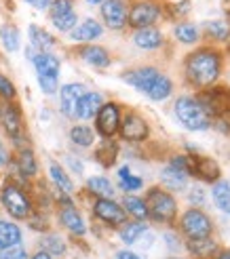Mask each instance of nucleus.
<instances>
[{
	"label": "nucleus",
	"instance_id": "423d86ee",
	"mask_svg": "<svg viewBox=\"0 0 230 259\" xmlns=\"http://www.w3.org/2000/svg\"><path fill=\"white\" fill-rule=\"evenodd\" d=\"M180 230L188 240H201V238H209L213 232V222L209 215H205L201 209H188L180 217Z\"/></svg>",
	"mask_w": 230,
	"mask_h": 259
},
{
	"label": "nucleus",
	"instance_id": "a211bd4d",
	"mask_svg": "<svg viewBox=\"0 0 230 259\" xmlns=\"http://www.w3.org/2000/svg\"><path fill=\"white\" fill-rule=\"evenodd\" d=\"M11 164L23 179H32L38 175V160L32 148H19L15 158H11Z\"/></svg>",
	"mask_w": 230,
	"mask_h": 259
},
{
	"label": "nucleus",
	"instance_id": "79ce46f5",
	"mask_svg": "<svg viewBox=\"0 0 230 259\" xmlns=\"http://www.w3.org/2000/svg\"><path fill=\"white\" fill-rule=\"evenodd\" d=\"M38 87L45 95H55L59 91V78H49V76H36Z\"/></svg>",
	"mask_w": 230,
	"mask_h": 259
},
{
	"label": "nucleus",
	"instance_id": "0eeeda50",
	"mask_svg": "<svg viewBox=\"0 0 230 259\" xmlns=\"http://www.w3.org/2000/svg\"><path fill=\"white\" fill-rule=\"evenodd\" d=\"M123 118V110L117 101H104V106L99 108L95 116V133H99L104 139H112L119 133Z\"/></svg>",
	"mask_w": 230,
	"mask_h": 259
},
{
	"label": "nucleus",
	"instance_id": "b1692460",
	"mask_svg": "<svg viewBox=\"0 0 230 259\" xmlns=\"http://www.w3.org/2000/svg\"><path fill=\"white\" fill-rule=\"evenodd\" d=\"M38 244H41V251L49 253L51 257H61L68 251L66 238L59 236L57 232H45V234L41 236V240H38Z\"/></svg>",
	"mask_w": 230,
	"mask_h": 259
},
{
	"label": "nucleus",
	"instance_id": "ea45409f",
	"mask_svg": "<svg viewBox=\"0 0 230 259\" xmlns=\"http://www.w3.org/2000/svg\"><path fill=\"white\" fill-rule=\"evenodd\" d=\"M68 13H74V0H51L49 7V17H61L68 15Z\"/></svg>",
	"mask_w": 230,
	"mask_h": 259
},
{
	"label": "nucleus",
	"instance_id": "dca6fc26",
	"mask_svg": "<svg viewBox=\"0 0 230 259\" xmlns=\"http://www.w3.org/2000/svg\"><path fill=\"white\" fill-rule=\"evenodd\" d=\"M190 175H197L203 181H220V166L209 156H188Z\"/></svg>",
	"mask_w": 230,
	"mask_h": 259
},
{
	"label": "nucleus",
	"instance_id": "de8ad7c7",
	"mask_svg": "<svg viewBox=\"0 0 230 259\" xmlns=\"http://www.w3.org/2000/svg\"><path fill=\"white\" fill-rule=\"evenodd\" d=\"M23 3H28L36 11H49V7H51V0H23Z\"/></svg>",
	"mask_w": 230,
	"mask_h": 259
},
{
	"label": "nucleus",
	"instance_id": "4be33fe9",
	"mask_svg": "<svg viewBox=\"0 0 230 259\" xmlns=\"http://www.w3.org/2000/svg\"><path fill=\"white\" fill-rule=\"evenodd\" d=\"M133 45L137 49H144V51H157L163 47V32L159 28H155V25L135 30L133 32Z\"/></svg>",
	"mask_w": 230,
	"mask_h": 259
},
{
	"label": "nucleus",
	"instance_id": "a18cd8bd",
	"mask_svg": "<svg viewBox=\"0 0 230 259\" xmlns=\"http://www.w3.org/2000/svg\"><path fill=\"white\" fill-rule=\"evenodd\" d=\"M66 162H68V166H70V169H72L76 175H83V162H81V158H76V156H72V154H68Z\"/></svg>",
	"mask_w": 230,
	"mask_h": 259
},
{
	"label": "nucleus",
	"instance_id": "f3484780",
	"mask_svg": "<svg viewBox=\"0 0 230 259\" xmlns=\"http://www.w3.org/2000/svg\"><path fill=\"white\" fill-rule=\"evenodd\" d=\"M161 72L157 68H152V66H144V68H135V70H129V72H125L123 74V80L127 84H131L133 89H137L139 93H148V89L150 84L155 82V78L159 76Z\"/></svg>",
	"mask_w": 230,
	"mask_h": 259
},
{
	"label": "nucleus",
	"instance_id": "2f4dec72",
	"mask_svg": "<svg viewBox=\"0 0 230 259\" xmlns=\"http://www.w3.org/2000/svg\"><path fill=\"white\" fill-rule=\"evenodd\" d=\"M123 209L127 215H131L137 222H146L148 219V206H146V200L139 198V196H133V194H127L125 200H123Z\"/></svg>",
	"mask_w": 230,
	"mask_h": 259
},
{
	"label": "nucleus",
	"instance_id": "5fc2aeb1",
	"mask_svg": "<svg viewBox=\"0 0 230 259\" xmlns=\"http://www.w3.org/2000/svg\"><path fill=\"white\" fill-rule=\"evenodd\" d=\"M87 3H89V5H93V7H95V5H101V3H104V0H87Z\"/></svg>",
	"mask_w": 230,
	"mask_h": 259
},
{
	"label": "nucleus",
	"instance_id": "412c9836",
	"mask_svg": "<svg viewBox=\"0 0 230 259\" xmlns=\"http://www.w3.org/2000/svg\"><path fill=\"white\" fill-rule=\"evenodd\" d=\"M104 106V97L97 91H87L83 99L79 101V110H76V118L79 120H93L99 108Z\"/></svg>",
	"mask_w": 230,
	"mask_h": 259
},
{
	"label": "nucleus",
	"instance_id": "473e14b6",
	"mask_svg": "<svg viewBox=\"0 0 230 259\" xmlns=\"http://www.w3.org/2000/svg\"><path fill=\"white\" fill-rule=\"evenodd\" d=\"M119 152H121V148H119L117 141L106 139L104 144L95 150V158H97V162L101 166H112L114 162H117V158H119Z\"/></svg>",
	"mask_w": 230,
	"mask_h": 259
},
{
	"label": "nucleus",
	"instance_id": "a19ab883",
	"mask_svg": "<svg viewBox=\"0 0 230 259\" xmlns=\"http://www.w3.org/2000/svg\"><path fill=\"white\" fill-rule=\"evenodd\" d=\"M15 97H17V89H15V84L11 82L9 76L0 74V101H3V103H7V101H15Z\"/></svg>",
	"mask_w": 230,
	"mask_h": 259
},
{
	"label": "nucleus",
	"instance_id": "e433bc0d",
	"mask_svg": "<svg viewBox=\"0 0 230 259\" xmlns=\"http://www.w3.org/2000/svg\"><path fill=\"white\" fill-rule=\"evenodd\" d=\"M173 34L182 45H195L199 40V28L195 23H188V21L177 23L173 28Z\"/></svg>",
	"mask_w": 230,
	"mask_h": 259
},
{
	"label": "nucleus",
	"instance_id": "c85d7f7f",
	"mask_svg": "<svg viewBox=\"0 0 230 259\" xmlns=\"http://www.w3.org/2000/svg\"><path fill=\"white\" fill-rule=\"evenodd\" d=\"M173 93V82H171V78L167 74H159L157 78H155V82L150 84V89H148V97L152 99V101H165L169 95Z\"/></svg>",
	"mask_w": 230,
	"mask_h": 259
},
{
	"label": "nucleus",
	"instance_id": "20e7f679",
	"mask_svg": "<svg viewBox=\"0 0 230 259\" xmlns=\"http://www.w3.org/2000/svg\"><path fill=\"white\" fill-rule=\"evenodd\" d=\"M146 206L148 217H152L159 224H173L177 217V202L167 190L163 188H150L146 194Z\"/></svg>",
	"mask_w": 230,
	"mask_h": 259
},
{
	"label": "nucleus",
	"instance_id": "bb28decb",
	"mask_svg": "<svg viewBox=\"0 0 230 259\" xmlns=\"http://www.w3.org/2000/svg\"><path fill=\"white\" fill-rule=\"evenodd\" d=\"M87 190L95 198H114V194H117V190H114V184H112L108 177H104V175L89 177L87 179Z\"/></svg>",
	"mask_w": 230,
	"mask_h": 259
},
{
	"label": "nucleus",
	"instance_id": "aec40b11",
	"mask_svg": "<svg viewBox=\"0 0 230 259\" xmlns=\"http://www.w3.org/2000/svg\"><path fill=\"white\" fill-rule=\"evenodd\" d=\"M28 38H30V47L34 51H38V53H51V51L57 47L55 36L36 23H32L28 28Z\"/></svg>",
	"mask_w": 230,
	"mask_h": 259
},
{
	"label": "nucleus",
	"instance_id": "c03bdc74",
	"mask_svg": "<svg viewBox=\"0 0 230 259\" xmlns=\"http://www.w3.org/2000/svg\"><path fill=\"white\" fill-rule=\"evenodd\" d=\"M169 166H173L175 171H182L186 175H190V164H188V156H184V154H177V156H173L169 160Z\"/></svg>",
	"mask_w": 230,
	"mask_h": 259
},
{
	"label": "nucleus",
	"instance_id": "1a4fd4ad",
	"mask_svg": "<svg viewBox=\"0 0 230 259\" xmlns=\"http://www.w3.org/2000/svg\"><path fill=\"white\" fill-rule=\"evenodd\" d=\"M91 209L97 222H101L108 228H121L127 222V217H129L125 213L123 204L117 202L114 198H95Z\"/></svg>",
	"mask_w": 230,
	"mask_h": 259
},
{
	"label": "nucleus",
	"instance_id": "49530a36",
	"mask_svg": "<svg viewBox=\"0 0 230 259\" xmlns=\"http://www.w3.org/2000/svg\"><path fill=\"white\" fill-rule=\"evenodd\" d=\"M190 202H195V206L205 202V192H203V188H195L190 192Z\"/></svg>",
	"mask_w": 230,
	"mask_h": 259
},
{
	"label": "nucleus",
	"instance_id": "39448f33",
	"mask_svg": "<svg viewBox=\"0 0 230 259\" xmlns=\"http://www.w3.org/2000/svg\"><path fill=\"white\" fill-rule=\"evenodd\" d=\"M0 126L7 133V137L15 144L17 148H23V139H25V126H23V114L17 103L7 101L0 103Z\"/></svg>",
	"mask_w": 230,
	"mask_h": 259
},
{
	"label": "nucleus",
	"instance_id": "8fccbe9b",
	"mask_svg": "<svg viewBox=\"0 0 230 259\" xmlns=\"http://www.w3.org/2000/svg\"><path fill=\"white\" fill-rule=\"evenodd\" d=\"M9 162H11V154H9V150H7V146L0 141V169H5V166H9Z\"/></svg>",
	"mask_w": 230,
	"mask_h": 259
},
{
	"label": "nucleus",
	"instance_id": "4468645a",
	"mask_svg": "<svg viewBox=\"0 0 230 259\" xmlns=\"http://www.w3.org/2000/svg\"><path fill=\"white\" fill-rule=\"evenodd\" d=\"M57 219H59V224L66 228L72 236H85L87 234V224H85V219L81 215V211L72 204H59V211H57Z\"/></svg>",
	"mask_w": 230,
	"mask_h": 259
},
{
	"label": "nucleus",
	"instance_id": "c756f323",
	"mask_svg": "<svg viewBox=\"0 0 230 259\" xmlns=\"http://www.w3.org/2000/svg\"><path fill=\"white\" fill-rule=\"evenodd\" d=\"M161 181H163V186L171 190V192H180V190H186L188 186V175L182 173V171H175L173 166H165V169L161 171Z\"/></svg>",
	"mask_w": 230,
	"mask_h": 259
},
{
	"label": "nucleus",
	"instance_id": "603ef678",
	"mask_svg": "<svg viewBox=\"0 0 230 259\" xmlns=\"http://www.w3.org/2000/svg\"><path fill=\"white\" fill-rule=\"evenodd\" d=\"M30 259H53L49 253H45V251H36L34 255H30Z\"/></svg>",
	"mask_w": 230,
	"mask_h": 259
},
{
	"label": "nucleus",
	"instance_id": "f257e3e1",
	"mask_svg": "<svg viewBox=\"0 0 230 259\" xmlns=\"http://www.w3.org/2000/svg\"><path fill=\"white\" fill-rule=\"evenodd\" d=\"M184 72L190 84H195L199 89H207L220 78L222 57L213 49H199L188 55Z\"/></svg>",
	"mask_w": 230,
	"mask_h": 259
},
{
	"label": "nucleus",
	"instance_id": "3c124183",
	"mask_svg": "<svg viewBox=\"0 0 230 259\" xmlns=\"http://www.w3.org/2000/svg\"><path fill=\"white\" fill-rule=\"evenodd\" d=\"M114 259H144V257H142V255H137V253H133V251L123 249V251H119L117 255H114Z\"/></svg>",
	"mask_w": 230,
	"mask_h": 259
},
{
	"label": "nucleus",
	"instance_id": "6e6552de",
	"mask_svg": "<svg viewBox=\"0 0 230 259\" xmlns=\"http://www.w3.org/2000/svg\"><path fill=\"white\" fill-rule=\"evenodd\" d=\"M161 17V7L152 0H137L131 5L129 13H127V25L133 30H142L155 25L157 19Z\"/></svg>",
	"mask_w": 230,
	"mask_h": 259
},
{
	"label": "nucleus",
	"instance_id": "58836bf2",
	"mask_svg": "<svg viewBox=\"0 0 230 259\" xmlns=\"http://www.w3.org/2000/svg\"><path fill=\"white\" fill-rule=\"evenodd\" d=\"M51 23H53V28H55L57 32L70 34V32L76 28V23H79V15H76V11H74V13H68V15L53 17V19H51Z\"/></svg>",
	"mask_w": 230,
	"mask_h": 259
},
{
	"label": "nucleus",
	"instance_id": "ddd939ff",
	"mask_svg": "<svg viewBox=\"0 0 230 259\" xmlns=\"http://www.w3.org/2000/svg\"><path fill=\"white\" fill-rule=\"evenodd\" d=\"M28 59L36 70V76H49V78H59L61 61L53 53H38L32 47L28 49Z\"/></svg>",
	"mask_w": 230,
	"mask_h": 259
},
{
	"label": "nucleus",
	"instance_id": "9d476101",
	"mask_svg": "<svg viewBox=\"0 0 230 259\" xmlns=\"http://www.w3.org/2000/svg\"><path fill=\"white\" fill-rule=\"evenodd\" d=\"M119 133H121V139L127 141V144H142L150 135V126L144 116H139L137 112H127L121 118Z\"/></svg>",
	"mask_w": 230,
	"mask_h": 259
},
{
	"label": "nucleus",
	"instance_id": "5701e85b",
	"mask_svg": "<svg viewBox=\"0 0 230 259\" xmlns=\"http://www.w3.org/2000/svg\"><path fill=\"white\" fill-rule=\"evenodd\" d=\"M23 240V232L15 222H9V219H0V251L21 244Z\"/></svg>",
	"mask_w": 230,
	"mask_h": 259
},
{
	"label": "nucleus",
	"instance_id": "6ab92c4d",
	"mask_svg": "<svg viewBox=\"0 0 230 259\" xmlns=\"http://www.w3.org/2000/svg\"><path fill=\"white\" fill-rule=\"evenodd\" d=\"M79 55L85 63L93 68H108L112 63V57H110V51L106 47H99V45H83L79 49Z\"/></svg>",
	"mask_w": 230,
	"mask_h": 259
},
{
	"label": "nucleus",
	"instance_id": "f03ea898",
	"mask_svg": "<svg viewBox=\"0 0 230 259\" xmlns=\"http://www.w3.org/2000/svg\"><path fill=\"white\" fill-rule=\"evenodd\" d=\"M173 112L177 116V120H180L186 128H190V131H207L213 122L207 108L203 106L199 97H190V95L177 97Z\"/></svg>",
	"mask_w": 230,
	"mask_h": 259
},
{
	"label": "nucleus",
	"instance_id": "4d7b16f0",
	"mask_svg": "<svg viewBox=\"0 0 230 259\" xmlns=\"http://www.w3.org/2000/svg\"><path fill=\"white\" fill-rule=\"evenodd\" d=\"M169 259H182V257H169Z\"/></svg>",
	"mask_w": 230,
	"mask_h": 259
},
{
	"label": "nucleus",
	"instance_id": "c9c22d12",
	"mask_svg": "<svg viewBox=\"0 0 230 259\" xmlns=\"http://www.w3.org/2000/svg\"><path fill=\"white\" fill-rule=\"evenodd\" d=\"M211 196H213V202L218 204V209L230 215V184L228 181H215Z\"/></svg>",
	"mask_w": 230,
	"mask_h": 259
},
{
	"label": "nucleus",
	"instance_id": "864d4df0",
	"mask_svg": "<svg viewBox=\"0 0 230 259\" xmlns=\"http://www.w3.org/2000/svg\"><path fill=\"white\" fill-rule=\"evenodd\" d=\"M215 259H230V251H222V253H218V255H215Z\"/></svg>",
	"mask_w": 230,
	"mask_h": 259
},
{
	"label": "nucleus",
	"instance_id": "6e6d98bb",
	"mask_svg": "<svg viewBox=\"0 0 230 259\" xmlns=\"http://www.w3.org/2000/svg\"><path fill=\"white\" fill-rule=\"evenodd\" d=\"M228 53H230V38H228Z\"/></svg>",
	"mask_w": 230,
	"mask_h": 259
},
{
	"label": "nucleus",
	"instance_id": "393cba45",
	"mask_svg": "<svg viewBox=\"0 0 230 259\" xmlns=\"http://www.w3.org/2000/svg\"><path fill=\"white\" fill-rule=\"evenodd\" d=\"M0 47H3L7 53H17L21 49V32L15 23L0 25Z\"/></svg>",
	"mask_w": 230,
	"mask_h": 259
},
{
	"label": "nucleus",
	"instance_id": "cd10ccee",
	"mask_svg": "<svg viewBox=\"0 0 230 259\" xmlns=\"http://www.w3.org/2000/svg\"><path fill=\"white\" fill-rule=\"evenodd\" d=\"M148 232V226L146 222H125L121 228H119V238L125 242V244H137V240L142 238Z\"/></svg>",
	"mask_w": 230,
	"mask_h": 259
},
{
	"label": "nucleus",
	"instance_id": "4c0bfd02",
	"mask_svg": "<svg viewBox=\"0 0 230 259\" xmlns=\"http://www.w3.org/2000/svg\"><path fill=\"white\" fill-rule=\"evenodd\" d=\"M205 30L209 34L211 40H218V42H226L230 38V25L226 21H209L205 25Z\"/></svg>",
	"mask_w": 230,
	"mask_h": 259
},
{
	"label": "nucleus",
	"instance_id": "37998d69",
	"mask_svg": "<svg viewBox=\"0 0 230 259\" xmlns=\"http://www.w3.org/2000/svg\"><path fill=\"white\" fill-rule=\"evenodd\" d=\"M0 259H30V253L25 251L23 244H15V247L0 251Z\"/></svg>",
	"mask_w": 230,
	"mask_h": 259
},
{
	"label": "nucleus",
	"instance_id": "7c9ffc66",
	"mask_svg": "<svg viewBox=\"0 0 230 259\" xmlns=\"http://www.w3.org/2000/svg\"><path fill=\"white\" fill-rule=\"evenodd\" d=\"M70 141L79 148H91L95 144V131L89 124H74L68 133Z\"/></svg>",
	"mask_w": 230,
	"mask_h": 259
},
{
	"label": "nucleus",
	"instance_id": "f704fd0d",
	"mask_svg": "<svg viewBox=\"0 0 230 259\" xmlns=\"http://www.w3.org/2000/svg\"><path fill=\"white\" fill-rule=\"evenodd\" d=\"M188 251L193 253L195 257L199 259H207L211 257L215 251H218V244H215V240L209 236V238H201V240H190L188 242Z\"/></svg>",
	"mask_w": 230,
	"mask_h": 259
},
{
	"label": "nucleus",
	"instance_id": "7ed1b4c3",
	"mask_svg": "<svg viewBox=\"0 0 230 259\" xmlns=\"http://www.w3.org/2000/svg\"><path fill=\"white\" fill-rule=\"evenodd\" d=\"M0 202H3V209L13 217V219H28L34 213V202L30 198V194L25 192L21 186L7 181V184L0 188Z\"/></svg>",
	"mask_w": 230,
	"mask_h": 259
},
{
	"label": "nucleus",
	"instance_id": "a878e982",
	"mask_svg": "<svg viewBox=\"0 0 230 259\" xmlns=\"http://www.w3.org/2000/svg\"><path fill=\"white\" fill-rule=\"evenodd\" d=\"M49 177H51V181H53V186L57 188L59 194H68V196L74 194L72 179H70V175L66 173V169H63L59 162H49Z\"/></svg>",
	"mask_w": 230,
	"mask_h": 259
},
{
	"label": "nucleus",
	"instance_id": "9b49d317",
	"mask_svg": "<svg viewBox=\"0 0 230 259\" xmlns=\"http://www.w3.org/2000/svg\"><path fill=\"white\" fill-rule=\"evenodd\" d=\"M87 93V87L81 82H68L59 89V110L66 118H76L79 101Z\"/></svg>",
	"mask_w": 230,
	"mask_h": 259
},
{
	"label": "nucleus",
	"instance_id": "2eb2a0df",
	"mask_svg": "<svg viewBox=\"0 0 230 259\" xmlns=\"http://www.w3.org/2000/svg\"><path fill=\"white\" fill-rule=\"evenodd\" d=\"M101 34H104V25L93 17H87L85 21L76 23V28L70 32V40L76 45H91Z\"/></svg>",
	"mask_w": 230,
	"mask_h": 259
},
{
	"label": "nucleus",
	"instance_id": "72a5a7b5",
	"mask_svg": "<svg viewBox=\"0 0 230 259\" xmlns=\"http://www.w3.org/2000/svg\"><path fill=\"white\" fill-rule=\"evenodd\" d=\"M119 186H121L123 192H137V190H142L144 179L139 175H133L129 166L125 164L119 169Z\"/></svg>",
	"mask_w": 230,
	"mask_h": 259
},
{
	"label": "nucleus",
	"instance_id": "f8f14e48",
	"mask_svg": "<svg viewBox=\"0 0 230 259\" xmlns=\"http://www.w3.org/2000/svg\"><path fill=\"white\" fill-rule=\"evenodd\" d=\"M99 13H101V19H104L106 28L110 30H123L127 25V3L125 0H104L99 7Z\"/></svg>",
	"mask_w": 230,
	"mask_h": 259
},
{
	"label": "nucleus",
	"instance_id": "09e8293b",
	"mask_svg": "<svg viewBox=\"0 0 230 259\" xmlns=\"http://www.w3.org/2000/svg\"><path fill=\"white\" fill-rule=\"evenodd\" d=\"M163 238L167 240V247H169L171 251H175L177 247H180V238H177V236L173 234V232H165V234H163Z\"/></svg>",
	"mask_w": 230,
	"mask_h": 259
}]
</instances>
